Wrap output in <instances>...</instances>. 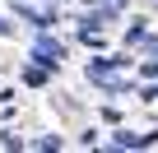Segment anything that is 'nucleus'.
<instances>
[{"mask_svg": "<svg viewBox=\"0 0 158 153\" xmlns=\"http://www.w3.org/2000/svg\"><path fill=\"white\" fill-rule=\"evenodd\" d=\"M23 84H33V88H37V84H47V74H42V70H23Z\"/></svg>", "mask_w": 158, "mask_h": 153, "instance_id": "39448f33", "label": "nucleus"}, {"mask_svg": "<svg viewBox=\"0 0 158 153\" xmlns=\"http://www.w3.org/2000/svg\"><path fill=\"white\" fill-rule=\"evenodd\" d=\"M116 148H139V135H130V130H116Z\"/></svg>", "mask_w": 158, "mask_h": 153, "instance_id": "20e7f679", "label": "nucleus"}, {"mask_svg": "<svg viewBox=\"0 0 158 153\" xmlns=\"http://www.w3.org/2000/svg\"><path fill=\"white\" fill-rule=\"evenodd\" d=\"M0 33H10V28H5V23H0Z\"/></svg>", "mask_w": 158, "mask_h": 153, "instance_id": "0eeeda50", "label": "nucleus"}, {"mask_svg": "<svg viewBox=\"0 0 158 153\" xmlns=\"http://www.w3.org/2000/svg\"><path fill=\"white\" fill-rule=\"evenodd\" d=\"M14 10H19L23 19H33L37 28H51V23H56V10H47V5H37V0H14Z\"/></svg>", "mask_w": 158, "mask_h": 153, "instance_id": "f257e3e1", "label": "nucleus"}, {"mask_svg": "<svg viewBox=\"0 0 158 153\" xmlns=\"http://www.w3.org/2000/svg\"><path fill=\"white\" fill-rule=\"evenodd\" d=\"M33 56H37V60H42V65L51 70V65H60V60H65V46H60V42H47V37H42V42L33 46Z\"/></svg>", "mask_w": 158, "mask_h": 153, "instance_id": "f03ea898", "label": "nucleus"}, {"mask_svg": "<svg viewBox=\"0 0 158 153\" xmlns=\"http://www.w3.org/2000/svg\"><path fill=\"white\" fill-rule=\"evenodd\" d=\"M126 42H130V46H139V42H144V19H130V28H126Z\"/></svg>", "mask_w": 158, "mask_h": 153, "instance_id": "7ed1b4c3", "label": "nucleus"}, {"mask_svg": "<svg viewBox=\"0 0 158 153\" xmlns=\"http://www.w3.org/2000/svg\"><path fill=\"white\" fill-rule=\"evenodd\" d=\"M139 74L144 79H158V60H139Z\"/></svg>", "mask_w": 158, "mask_h": 153, "instance_id": "423d86ee", "label": "nucleus"}]
</instances>
